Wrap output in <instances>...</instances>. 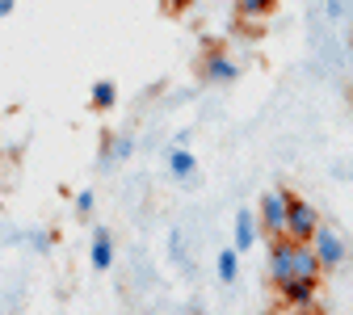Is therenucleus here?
I'll return each mask as SVG.
<instances>
[{
	"instance_id": "4",
	"label": "nucleus",
	"mask_w": 353,
	"mask_h": 315,
	"mask_svg": "<svg viewBox=\"0 0 353 315\" xmlns=\"http://www.w3.org/2000/svg\"><path fill=\"white\" fill-rule=\"evenodd\" d=\"M278 294H282V303L294 307V311H312V307H316V294H320V282L290 278V282H278Z\"/></svg>"
},
{
	"instance_id": "18",
	"label": "nucleus",
	"mask_w": 353,
	"mask_h": 315,
	"mask_svg": "<svg viewBox=\"0 0 353 315\" xmlns=\"http://www.w3.org/2000/svg\"><path fill=\"white\" fill-rule=\"evenodd\" d=\"M265 315H278V311H265Z\"/></svg>"
},
{
	"instance_id": "15",
	"label": "nucleus",
	"mask_w": 353,
	"mask_h": 315,
	"mask_svg": "<svg viewBox=\"0 0 353 315\" xmlns=\"http://www.w3.org/2000/svg\"><path fill=\"white\" fill-rule=\"evenodd\" d=\"M93 206H97L93 190H80V194H76V214H84V219H88V214H93Z\"/></svg>"
},
{
	"instance_id": "10",
	"label": "nucleus",
	"mask_w": 353,
	"mask_h": 315,
	"mask_svg": "<svg viewBox=\"0 0 353 315\" xmlns=\"http://www.w3.org/2000/svg\"><path fill=\"white\" fill-rule=\"evenodd\" d=\"M256 244V214L252 210H236V252H248Z\"/></svg>"
},
{
	"instance_id": "11",
	"label": "nucleus",
	"mask_w": 353,
	"mask_h": 315,
	"mask_svg": "<svg viewBox=\"0 0 353 315\" xmlns=\"http://www.w3.org/2000/svg\"><path fill=\"white\" fill-rule=\"evenodd\" d=\"M88 105H93L97 114L114 110V105H118V84H114V80H97L93 88H88Z\"/></svg>"
},
{
	"instance_id": "16",
	"label": "nucleus",
	"mask_w": 353,
	"mask_h": 315,
	"mask_svg": "<svg viewBox=\"0 0 353 315\" xmlns=\"http://www.w3.org/2000/svg\"><path fill=\"white\" fill-rule=\"evenodd\" d=\"M30 244H34V252H47V248H51V236H47V232H34Z\"/></svg>"
},
{
	"instance_id": "17",
	"label": "nucleus",
	"mask_w": 353,
	"mask_h": 315,
	"mask_svg": "<svg viewBox=\"0 0 353 315\" xmlns=\"http://www.w3.org/2000/svg\"><path fill=\"white\" fill-rule=\"evenodd\" d=\"M13 9H17V0H0V17H9Z\"/></svg>"
},
{
	"instance_id": "8",
	"label": "nucleus",
	"mask_w": 353,
	"mask_h": 315,
	"mask_svg": "<svg viewBox=\"0 0 353 315\" xmlns=\"http://www.w3.org/2000/svg\"><path fill=\"white\" fill-rule=\"evenodd\" d=\"M88 265L97 269V274H105V269H114V240L105 227L93 232V248H88Z\"/></svg>"
},
{
	"instance_id": "2",
	"label": "nucleus",
	"mask_w": 353,
	"mask_h": 315,
	"mask_svg": "<svg viewBox=\"0 0 353 315\" xmlns=\"http://www.w3.org/2000/svg\"><path fill=\"white\" fill-rule=\"evenodd\" d=\"M316 227H320V210H316L312 202H303V198L290 194V202H286V236H290L294 244H307Z\"/></svg>"
},
{
	"instance_id": "12",
	"label": "nucleus",
	"mask_w": 353,
	"mask_h": 315,
	"mask_svg": "<svg viewBox=\"0 0 353 315\" xmlns=\"http://www.w3.org/2000/svg\"><path fill=\"white\" fill-rule=\"evenodd\" d=\"M130 156H135V139H130V134H114V139H105L101 168H110L114 160H130Z\"/></svg>"
},
{
	"instance_id": "3",
	"label": "nucleus",
	"mask_w": 353,
	"mask_h": 315,
	"mask_svg": "<svg viewBox=\"0 0 353 315\" xmlns=\"http://www.w3.org/2000/svg\"><path fill=\"white\" fill-rule=\"evenodd\" d=\"M307 244H312V252L320 256V269H341L345 265V240L328 227L324 219H320V227L312 232V240H307Z\"/></svg>"
},
{
	"instance_id": "14",
	"label": "nucleus",
	"mask_w": 353,
	"mask_h": 315,
	"mask_svg": "<svg viewBox=\"0 0 353 315\" xmlns=\"http://www.w3.org/2000/svg\"><path fill=\"white\" fill-rule=\"evenodd\" d=\"M236 9H240V17H265V13H270L274 9V0H236Z\"/></svg>"
},
{
	"instance_id": "13",
	"label": "nucleus",
	"mask_w": 353,
	"mask_h": 315,
	"mask_svg": "<svg viewBox=\"0 0 353 315\" xmlns=\"http://www.w3.org/2000/svg\"><path fill=\"white\" fill-rule=\"evenodd\" d=\"M214 269H219V282L232 286L240 278V252L236 248H223V252H219V261H214Z\"/></svg>"
},
{
	"instance_id": "6",
	"label": "nucleus",
	"mask_w": 353,
	"mask_h": 315,
	"mask_svg": "<svg viewBox=\"0 0 353 315\" xmlns=\"http://www.w3.org/2000/svg\"><path fill=\"white\" fill-rule=\"evenodd\" d=\"M290 236H278V240H270V278H274V286L278 282H290L294 274H290Z\"/></svg>"
},
{
	"instance_id": "1",
	"label": "nucleus",
	"mask_w": 353,
	"mask_h": 315,
	"mask_svg": "<svg viewBox=\"0 0 353 315\" xmlns=\"http://www.w3.org/2000/svg\"><path fill=\"white\" fill-rule=\"evenodd\" d=\"M286 202H290V190H270L261 198V219H256V227L270 236V240H278V236H286Z\"/></svg>"
},
{
	"instance_id": "9",
	"label": "nucleus",
	"mask_w": 353,
	"mask_h": 315,
	"mask_svg": "<svg viewBox=\"0 0 353 315\" xmlns=\"http://www.w3.org/2000/svg\"><path fill=\"white\" fill-rule=\"evenodd\" d=\"M168 172L176 176V181H194V176H198L194 152H190V148H172V152H168Z\"/></svg>"
},
{
	"instance_id": "5",
	"label": "nucleus",
	"mask_w": 353,
	"mask_h": 315,
	"mask_svg": "<svg viewBox=\"0 0 353 315\" xmlns=\"http://www.w3.org/2000/svg\"><path fill=\"white\" fill-rule=\"evenodd\" d=\"M290 274L303 278V282H320L324 278L320 256L312 252V244H290Z\"/></svg>"
},
{
	"instance_id": "7",
	"label": "nucleus",
	"mask_w": 353,
	"mask_h": 315,
	"mask_svg": "<svg viewBox=\"0 0 353 315\" xmlns=\"http://www.w3.org/2000/svg\"><path fill=\"white\" fill-rule=\"evenodd\" d=\"M202 76H206L210 84H232V80L240 76V68H236L223 51H210V55H206V63H202Z\"/></svg>"
}]
</instances>
